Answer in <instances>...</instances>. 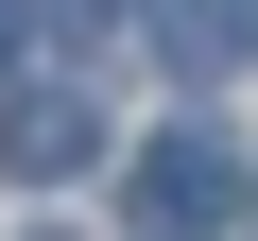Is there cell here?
<instances>
[{
    "label": "cell",
    "instance_id": "6da1fadb",
    "mask_svg": "<svg viewBox=\"0 0 258 241\" xmlns=\"http://www.w3.org/2000/svg\"><path fill=\"white\" fill-rule=\"evenodd\" d=\"M0 172H18V190L103 172V86L86 69H0Z\"/></svg>",
    "mask_w": 258,
    "mask_h": 241
},
{
    "label": "cell",
    "instance_id": "7a4b0ae2",
    "mask_svg": "<svg viewBox=\"0 0 258 241\" xmlns=\"http://www.w3.org/2000/svg\"><path fill=\"white\" fill-rule=\"evenodd\" d=\"M120 207H138V241H207V224L241 207V155H224V120H172V138L138 155V190H120Z\"/></svg>",
    "mask_w": 258,
    "mask_h": 241
},
{
    "label": "cell",
    "instance_id": "3957f363",
    "mask_svg": "<svg viewBox=\"0 0 258 241\" xmlns=\"http://www.w3.org/2000/svg\"><path fill=\"white\" fill-rule=\"evenodd\" d=\"M155 52H172L189 86H224V69L258 52V0H155Z\"/></svg>",
    "mask_w": 258,
    "mask_h": 241
},
{
    "label": "cell",
    "instance_id": "277c9868",
    "mask_svg": "<svg viewBox=\"0 0 258 241\" xmlns=\"http://www.w3.org/2000/svg\"><path fill=\"white\" fill-rule=\"evenodd\" d=\"M18 35H52V52L86 69V35H120V0H35V18H18Z\"/></svg>",
    "mask_w": 258,
    "mask_h": 241
},
{
    "label": "cell",
    "instance_id": "5b68a950",
    "mask_svg": "<svg viewBox=\"0 0 258 241\" xmlns=\"http://www.w3.org/2000/svg\"><path fill=\"white\" fill-rule=\"evenodd\" d=\"M0 69H18V18H0Z\"/></svg>",
    "mask_w": 258,
    "mask_h": 241
},
{
    "label": "cell",
    "instance_id": "8992f818",
    "mask_svg": "<svg viewBox=\"0 0 258 241\" xmlns=\"http://www.w3.org/2000/svg\"><path fill=\"white\" fill-rule=\"evenodd\" d=\"M35 241H52V224H35Z\"/></svg>",
    "mask_w": 258,
    "mask_h": 241
}]
</instances>
